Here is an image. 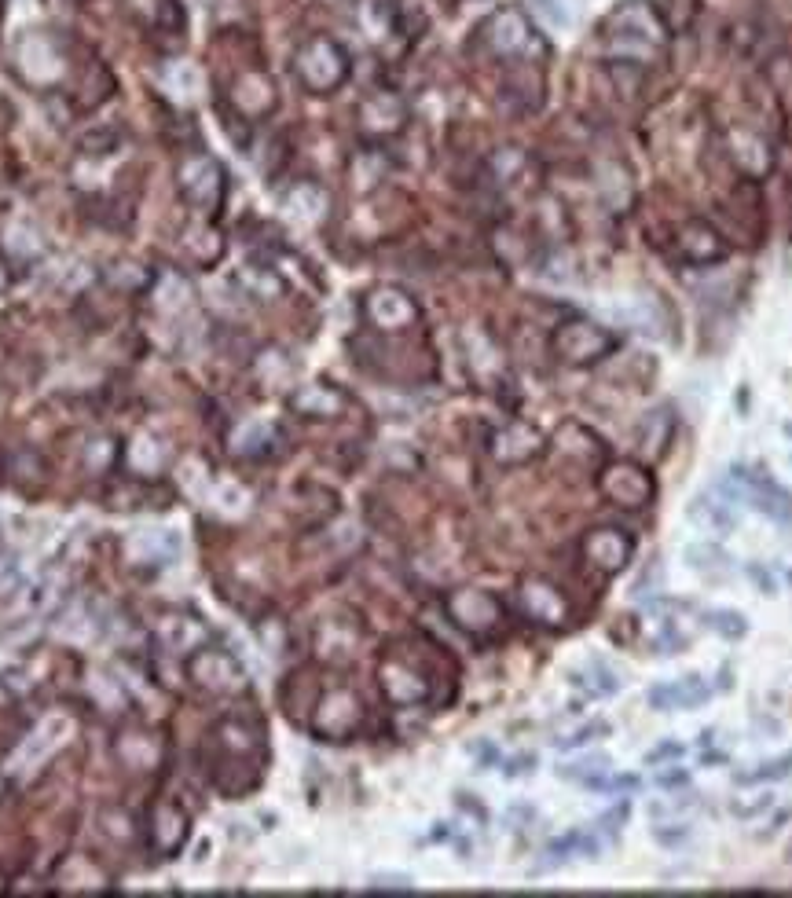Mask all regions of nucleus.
Returning a JSON list of instances; mask_svg holds the SVG:
<instances>
[{
  "label": "nucleus",
  "mask_w": 792,
  "mask_h": 898,
  "mask_svg": "<svg viewBox=\"0 0 792 898\" xmlns=\"http://www.w3.org/2000/svg\"><path fill=\"white\" fill-rule=\"evenodd\" d=\"M488 448H492V459L503 462V466H525V462H532L543 451V437L532 426H525V422H510V426L495 433Z\"/></svg>",
  "instance_id": "obj_12"
},
{
  "label": "nucleus",
  "mask_w": 792,
  "mask_h": 898,
  "mask_svg": "<svg viewBox=\"0 0 792 898\" xmlns=\"http://www.w3.org/2000/svg\"><path fill=\"white\" fill-rule=\"evenodd\" d=\"M686 756V745H679V741H664V745L657 748H649L646 752V767H660V763H679V759Z\"/></svg>",
  "instance_id": "obj_32"
},
{
  "label": "nucleus",
  "mask_w": 792,
  "mask_h": 898,
  "mask_svg": "<svg viewBox=\"0 0 792 898\" xmlns=\"http://www.w3.org/2000/svg\"><path fill=\"white\" fill-rule=\"evenodd\" d=\"M176 191L184 195V202L202 217H217L228 195V180L224 169L213 154L206 151H187L176 158Z\"/></svg>",
  "instance_id": "obj_3"
},
{
  "label": "nucleus",
  "mask_w": 792,
  "mask_h": 898,
  "mask_svg": "<svg viewBox=\"0 0 792 898\" xmlns=\"http://www.w3.org/2000/svg\"><path fill=\"white\" fill-rule=\"evenodd\" d=\"M363 719V708H360V697L352 690H330L316 708V719H312V730L330 741H341V737H352L356 734V726Z\"/></svg>",
  "instance_id": "obj_7"
},
{
  "label": "nucleus",
  "mask_w": 792,
  "mask_h": 898,
  "mask_svg": "<svg viewBox=\"0 0 792 898\" xmlns=\"http://www.w3.org/2000/svg\"><path fill=\"white\" fill-rule=\"evenodd\" d=\"M690 521L704 532H715V536H730L737 528V517L730 510L726 499H715V495H697L690 503Z\"/></svg>",
  "instance_id": "obj_19"
},
{
  "label": "nucleus",
  "mask_w": 792,
  "mask_h": 898,
  "mask_svg": "<svg viewBox=\"0 0 792 898\" xmlns=\"http://www.w3.org/2000/svg\"><path fill=\"white\" fill-rule=\"evenodd\" d=\"M660 580H664V569H660L657 561H653V572H642V576H638V583H635V594L638 598H646V594H657L660 591Z\"/></svg>",
  "instance_id": "obj_35"
},
{
  "label": "nucleus",
  "mask_w": 792,
  "mask_h": 898,
  "mask_svg": "<svg viewBox=\"0 0 792 898\" xmlns=\"http://www.w3.org/2000/svg\"><path fill=\"white\" fill-rule=\"evenodd\" d=\"M363 316L378 330H404L418 319V305L404 290H396V286H378L363 301Z\"/></svg>",
  "instance_id": "obj_9"
},
{
  "label": "nucleus",
  "mask_w": 792,
  "mask_h": 898,
  "mask_svg": "<svg viewBox=\"0 0 792 898\" xmlns=\"http://www.w3.org/2000/svg\"><path fill=\"white\" fill-rule=\"evenodd\" d=\"M653 836H657V844H664V847H679L690 840V825H671L660 818V822L653 825Z\"/></svg>",
  "instance_id": "obj_31"
},
{
  "label": "nucleus",
  "mask_w": 792,
  "mask_h": 898,
  "mask_svg": "<svg viewBox=\"0 0 792 898\" xmlns=\"http://www.w3.org/2000/svg\"><path fill=\"white\" fill-rule=\"evenodd\" d=\"M719 495L726 503H748L774 525H792V492L756 466H730L719 481Z\"/></svg>",
  "instance_id": "obj_1"
},
{
  "label": "nucleus",
  "mask_w": 792,
  "mask_h": 898,
  "mask_svg": "<svg viewBox=\"0 0 792 898\" xmlns=\"http://www.w3.org/2000/svg\"><path fill=\"white\" fill-rule=\"evenodd\" d=\"M770 803H774V796H759L756 803H734V814L737 818H756L759 811H767Z\"/></svg>",
  "instance_id": "obj_38"
},
{
  "label": "nucleus",
  "mask_w": 792,
  "mask_h": 898,
  "mask_svg": "<svg viewBox=\"0 0 792 898\" xmlns=\"http://www.w3.org/2000/svg\"><path fill=\"white\" fill-rule=\"evenodd\" d=\"M598 492H602L613 506L642 510V506H649V499H653V477H649L642 466H635V462H613V466H605L602 477H598Z\"/></svg>",
  "instance_id": "obj_5"
},
{
  "label": "nucleus",
  "mask_w": 792,
  "mask_h": 898,
  "mask_svg": "<svg viewBox=\"0 0 792 898\" xmlns=\"http://www.w3.org/2000/svg\"><path fill=\"white\" fill-rule=\"evenodd\" d=\"M294 74L312 96H330L349 81V52L334 37L316 33L294 52Z\"/></svg>",
  "instance_id": "obj_2"
},
{
  "label": "nucleus",
  "mask_w": 792,
  "mask_h": 898,
  "mask_svg": "<svg viewBox=\"0 0 792 898\" xmlns=\"http://www.w3.org/2000/svg\"><path fill=\"white\" fill-rule=\"evenodd\" d=\"M682 253L690 257V261L704 264V261H719V257H726V246L723 239L715 235L708 224H690V228L682 231Z\"/></svg>",
  "instance_id": "obj_21"
},
{
  "label": "nucleus",
  "mask_w": 792,
  "mask_h": 898,
  "mask_svg": "<svg viewBox=\"0 0 792 898\" xmlns=\"http://www.w3.org/2000/svg\"><path fill=\"white\" fill-rule=\"evenodd\" d=\"M572 686H580L583 693H591V697H613L620 690V675L613 668H605L602 660H594L587 671H576L572 675Z\"/></svg>",
  "instance_id": "obj_22"
},
{
  "label": "nucleus",
  "mask_w": 792,
  "mask_h": 898,
  "mask_svg": "<svg viewBox=\"0 0 792 898\" xmlns=\"http://www.w3.org/2000/svg\"><path fill=\"white\" fill-rule=\"evenodd\" d=\"M488 44H492L495 55L503 59H514V55H525L532 48V26L521 11L503 8L495 11L492 22H488Z\"/></svg>",
  "instance_id": "obj_11"
},
{
  "label": "nucleus",
  "mask_w": 792,
  "mask_h": 898,
  "mask_svg": "<svg viewBox=\"0 0 792 898\" xmlns=\"http://www.w3.org/2000/svg\"><path fill=\"white\" fill-rule=\"evenodd\" d=\"M671 690H675V708H679V712H693V708H701L704 701H712V686H708L701 675H686V679L671 682Z\"/></svg>",
  "instance_id": "obj_26"
},
{
  "label": "nucleus",
  "mask_w": 792,
  "mask_h": 898,
  "mask_svg": "<svg viewBox=\"0 0 792 898\" xmlns=\"http://www.w3.org/2000/svg\"><path fill=\"white\" fill-rule=\"evenodd\" d=\"M382 690L385 697L393 704H400V708H407V704H418V701H426L429 697V682L418 675L411 664H404V660H382Z\"/></svg>",
  "instance_id": "obj_15"
},
{
  "label": "nucleus",
  "mask_w": 792,
  "mask_h": 898,
  "mask_svg": "<svg viewBox=\"0 0 792 898\" xmlns=\"http://www.w3.org/2000/svg\"><path fill=\"white\" fill-rule=\"evenodd\" d=\"M239 283L250 290L253 297H261V301H272V297L283 294V279L275 272H268V268H253V264H246L239 272Z\"/></svg>",
  "instance_id": "obj_27"
},
{
  "label": "nucleus",
  "mask_w": 792,
  "mask_h": 898,
  "mask_svg": "<svg viewBox=\"0 0 792 898\" xmlns=\"http://www.w3.org/2000/svg\"><path fill=\"white\" fill-rule=\"evenodd\" d=\"M290 407L305 418H338L341 411L349 407V396L327 382H316V385H301V389L290 396Z\"/></svg>",
  "instance_id": "obj_16"
},
{
  "label": "nucleus",
  "mask_w": 792,
  "mask_h": 898,
  "mask_svg": "<svg viewBox=\"0 0 792 898\" xmlns=\"http://www.w3.org/2000/svg\"><path fill=\"white\" fill-rule=\"evenodd\" d=\"M686 565L697 572L715 576V572L730 569V554H726L719 543H690V547H686Z\"/></svg>",
  "instance_id": "obj_24"
},
{
  "label": "nucleus",
  "mask_w": 792,
  "mask_h": 898,
  "mask_svg": "<svg viewBox=\"0 0 792 898\" xmlns=\"http://www.w3.org/2000/svg\"><path fill=\"white\" fill-rule=\"evenodd\" d=\"M283 209L294 220H301V224H316V220L327 213V195H323V187H316V184H297L286 191Z\"/></svg>",
  "instance_id": "obj_20"
},
{
  "label": "nucleus",
  "mask_w": 792,
  "mask_h": 898,
  "mask_svg": "<svg viewBox=\"0 0 792 898\" xmlns=\"http://www.w3.org/2000/svg\"><path fill=\"white\" fill-rule=\"evenodd\" d=\"M785 778H792V752H785V756H778V759H767V763H759V767H752V770L734 774L737 785H774V781H785Z\"/></svg>",
  "instance_id": "obj_23"
},
{
  "label": "nucleus",
  "mask_w": 792,
  "mask_h": 898,
  "mask_svg": "<svg viewBox=\"0 0 792 898\" xmlns=\"http://www.w3.org/2000/svg\"><path fill=\"white\" fill-rule=\"evenodd\" d=\"M275 103V92H272V81L264 74H242L231 88V107L239 110L242 118H261L268 114Z\"/></svg>",
  "instance_id": "obj_18"
},
{
  "label": "nucleus",
  "mask_w": 792,
  "mask_h": 898,
  "mask_svg": "<svg viewBox=\"0 0 792 898\" xmlns=\"http://www.w3.org/2000/svg\"><path fill=\"white\" fill-rule=\"evenodd\" d=\"M638 785H642V781H638V774H620V778H598L591 785L594 792H635Z\"/></svg>",
  "instance_id": "obj_34"
},
{
  "label": "nucleus",
  "mask_w": 792,
  "mask_h": 898,
  "mask_svg": "<svg viewBox=\"0 0 792 898\" xmlns=\"http://www.w3.org/2000/svg\"><path fill=\"white\" fill-rule=\"evenodd\" d=\"M627 811H631L627 803H620V807H613V811H605L602 818H598V825H594V833L602 836V840H616L627 822Z\"/></svg>",
  "instance_id": "obj_30"
},
{
  "label": "nucleus",
  "mask_w": 792,
  "mask_h": 898,
  "mask_svg": "<svg viewBox=\"0 0 792 898\" xmlns=\"http://www.w3.org/2000/svg\"><path fill=\"white\" fill-rule=\"evenodd\" d=\"M605 770H609V756H602V752H594V756L572 759V763L558 767V778H565V781H580V785H587V789H591L594 781L605 778Z\"/></svg>",
  "instance_id": "obj_25"
},
{
  "label": "nucleus",
  "mask_w": 792,
  "mask_h": 898,
  "mask_svg": "<svg viewBox=\"0 0 792 898\" xmlns=\"http://www.w3.org/2000/svg\"><path fill=\"white\" fill-rule=\"evenodd\" d=\"M605 734H609V723H605V719H594V723L580 726V730H576V734H569V737H558V741H554V745H558V748H565V752H569V748L591 745V741H598V737H605Z\"/></svg>",
  "instance_id": "obj_29"
},
{
  "label": "nucleus",
  "mask_w": 792,
  "mask_h": 898,
  "mask_svg": "<svg viewBox=\"0 0 792 898\" xmlns=\"http://www.w3.org/2000/svg\"><path fill=\"white\" fill-rule=\"evenodd\" d=\"M635 554V539L620 532V528H594L591 536L583 539V558L591 569H598L602 576H616L627 569V561Z\"/></svg>",
  "instance_id": "obj_8"
},
{
  "label": "nucleus",
  "mask_w": 792,
  "mask_h": 898,
  "mask_svg": "<svg viewBox=\"0 0 792 898\" xmlns=\"http://www.w3.org/2000/svg\"><path fill=\"white\" fill-rule=\"evenodd\" d=\"M748 576H752V580H756V587L763 594H778V580H774V576H770L767 569H763V565H748Z\"/></svg>",
  "instance_id": "obj_37"
},
{
  "label": "nucleus",
  "mask_w": 792,
  "mask_h": 898,
  "mask_svg": "<svg viewBox=\"0 0 792 898\" xmlns=\"http://www.w3.org/2000/svg\"><path fill=\"white\" fill-rule=\"evenodd\" d=\"M789 862H792V844H789Z\"/></svg>",
  "instance_id": "obj_40"
},
{
  "label": "nucleus",
  "mask_w": 792,
  "mask_h": 898,
  "mask_svg": "<svg viewBox=\"0 0 792 898\" xmlns=\"http://www.w3.org/2000/svg\"><path fill=\"white\" fill-rule=\"evenodd\" d=\"M195 682H202L213 693H235L242 690V668L235 664V657L209 649L195 660Z\"/></svg>",
  "instance_id": "obj_17"
},
{
  "label": "nucleus",
  "mask_w": 792,
  "mask_h": 898,
  "mask_svg": "<svg viewBox=\"0 0 792 898\" xmlns=\"http://www.w3.org/2000/svg\"><path fill=\"white\" fill-rule=\"evenodd\" d=\"M517 602H521V609H525L528 620L539 624V627H561L565 620H569V605H565L561 591L554 587V583L539 580V576H532V580L521 583Z\"/></svg>",
  "instance_id": "obj_10"
},
{
  "label": "nucleus",
  "mask_w": 792,
  "mask_h": 898,
  "mask_svg": "<svg viewBox=\"0 0 792 898\" xmlns=\"http://www.w3.org/2000/svg\"><path fill=\"white\" fill-rule=\"evenodd\" d=\"M646 701L653 712H679V708H675V690H671V682L653 686V690L646 693Z\"/></svg>",
  "instance_id": "obj_33"
},
{
  "label": "nucleus",
  "mask_w": 792,
  "mask_h": 898,
  "mask_svg": "<svg viewBox=\"0 0 792 898\" xmlns=\"http://www.w3.org/2000/svg\"><path fill=\"white\" fill-rule=\"evenodd\" d=\"M704 627L715 631L719 638H726V642H737V638L748 635V620L741 613H734V609H708L704 613Z\"/></svg>",
  "instance_id": "obj_28"
},
{
  "label": "nucleus",
  "mask_w": 792,
  "mask_h": 898,
  "mask_svg": "<svg viewBox=\"0 0 792 898\" xmlns=\"http://www.w3.org/2000/svg\"><path fill=\"white\" fill-rule=\"evenodd\" d=\"M444 609L462 631H470V635L484 638L492 635L499 620H503V605L495 602L488 591H455L444 598Z\"/></svg>",
  "instance_id": "obj_6"
},
{
  "label": "nucleus",
  "mask_w": 792,
  "mask_h": 898,
  "mask_svg": "<svg viewBox=\"0 0 792 898\" xmlns=\"http://www.w3.org/2000/svg\"><path fill=\"white\" fill-rule=\"evenodd\" d=\"M616 349V334L613 330L598 327L591 319H572L554 334V352L558 360L572 363V367H587V363L602 360Z\"/></svg>",
  "instance_id": "obj_4"
},
{
  "label": "nucleus",
  "mask_w": 792,
  "mask_h": 898,
  "mask_svg": "<svg viewBox=\"0 0 792 898\" xmlns=\"http://www.w3.org/2000/svg\"><path fill=\"white\" fill-rule=\"evenodd\" d=\"M327 4H338V0H327Z\"/></svg>",
  "instance_id": "obj_41"
},
{
  "label": "nucleus",
  "mask_w": 792,
  "mask_h": 898,
  "mask_svg": "<svg viewBox=\"0 0 792 898\" xmlns=\"http://www.w3.org/2000/svg\"><path fill=\"white\" fill-rule=\"evenodd\" d=\"M404 121H407L404 99L393 96V92H371L360 103V125L371 136H393V132L404 129Z\"/></svg>",
  "instance_id": "obj_13"
},
{
  "label": "nucleus",
  "mask_w": 792,
  "mask_h": 898,
  "mask_svg": "<svg viewBox=\"0 0 792 898\" xmlns=\"http://www.w3.org/2000/svg\"><path fill=\"white\" fill-rule=\"evenodd\" d=\"M536 767V756H517V759H510V767L503 770L506 778H517V774H528V770Z\"/></svg>",
  "instance_id": "obj_39"
},
{
  "label": "nucleus",
  "mask_w": 792,
  "mask_h": 898,
  "mask_svg": "<svg viewBox=\"0 0 792 898\" xmlns=\"http://www.w3.org/2000/svg\"><path fill=\"white\" fill-rule=\"evenodd\" d=\"M653 785H657V789H671V792H679V789H686V785H690V774H686V770H664V774H657V778H653Z\"/></svg>",
  "instance_id": "obj_36"
},
{
  "label": "nucleus",
  "mask_w": 792,
  "mask_h": 898,
  "mask_svg": "<svg viewBox=\"0 0 792 898\" xmlns=\"http://www.w3.org/2000/svg\"><path fill=\"white\" fill-rule=\"evenodd\" d=\"M129 19L151 33H184V4L180 0H125Z\"/></svg>",
  "instance_id": "obj_14"
}]
</instances>
